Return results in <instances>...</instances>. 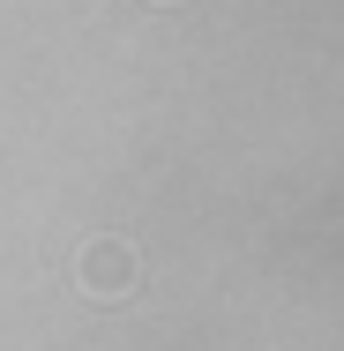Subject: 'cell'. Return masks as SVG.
I'll return each mask as SVG.
<instances>
[{
	"instance_id": "obj_1",
	"label": "cell",
	"mask_w": 344,
	"mask_h": 351,
	"mask_svg": "<svg viewBox=\"0 0 344 351\" xmlns=\"http://www.w3.org/2000/svg\"><path fill=\"white\" fill-rule=\"evenodd\" d=\"M75 277L90 284L98 299H120V291H135V247H120V239H90L82 262H75Z\"/></svg>"
}]
</instances>
